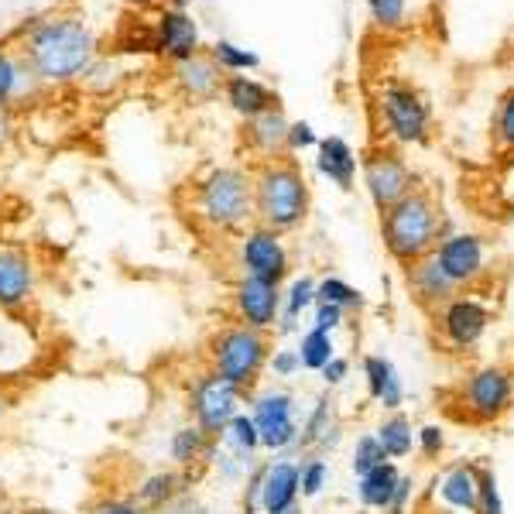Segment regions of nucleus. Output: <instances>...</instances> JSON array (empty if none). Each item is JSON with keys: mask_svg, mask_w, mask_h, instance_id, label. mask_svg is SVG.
<instances>
[{"mask_svg": "<svg viewBox=\"0 0 514 514\" xmlns=\"http://www.w3.org/2000/svg\"><path fill=\"white\" fill-rule=\"evenodd\" d=\"M21 59L35 72L38 83H72L96 59V38L79 18H48L28 31Z\"/></svg>", "mask_w": 514, "mask_h": 514, "instance_id": "nucleus-1", "label": "nucleus"}, {"mask_svg": "<svg viewBox=\"0 0 514 514\" xmlns=\"http://www.w3.org/2000/svg\"><path fill=\"white\" fill-rule=\"evenodd\" d=\"M192 216L206 230H237L254 216V179L240 168H213L192 186Z\"/></svg>", "mask_w": 514, "mask_h": 514, "instance_id": "nucleus-2", "label": "nucleus"}, {"mask_svg": "<svg viewBox=\"0 0 514 514\" xmlns=\"http://www.w3.org/2000/svg\"><path fill=\"white\" fill-rule=\"evenodd\" d=\"M309 210V189L302 172L292 162L271 158L254 175V216L268 230H292L305 220Z\"/></svg>", "mask_w": 514, "mask_h": 514, "instance_id": "nucleus-3", "label": "nucleus"}, {"mask_svg": "<svg viewBox=\"0 0 514 514\" xmlns=\"http://www.w3.org/2000/svg\"><path fill=\"white\" fill-rule=\"evenodd\" d=\"M381 227L388 251L398 261H419V257L432 251L439 237V213L425 192H408L405 199H398L395 206L384 210Z\"/></svg>", "mask_w": 514, "mask_h": 514, "instance_id": "nucleus-4", "label": "nucleus"}, {"mask_svg": "<svg viewBox=\"0 0 514 514\" xmlns=\"http://www.w3.org/2000/svg\"><path fill=\"white\" fill-rule=\"evenodd\" d=\"M264 360H268V340H264L261 329H251L244 323L223 329V333L213 340V350H210L213 374H220L223 381H230L234 388L254 384L264 367Z\"/></svg>", "mask_w": 514, "mask_h": 514, "instance_id": "nucleus-5", "label": "nucleus"}, {"mask_svg": "<svg viewBox=\"0 0 514 514\" xmlns=\"http://www.w3.org/2000/svg\"><path fill=\"white\" fill-rule=\"evenodd\" d=\"M240 405V388H234L230 381H223L220 374H203L192 388V415H196V425L206 432V436H223Z\"/></svg>", "mask_w": 514, "mask_h": 514, "instance_id": "nucleus-6", "label": "nucleus"}, {"mask_svg": "<svg viewBox=\"0 0 514 514\" xmlns=\"http://www.w3.org/2000/svg\"><path fill=\"white\" fill-rule=\"evenodd\" d=\"M364 179L381 213L412 192V175H408L405 162H401L395 151H371L364 158Z\"/></svg>", "mask_w": 514, "mask_h": 514, "instance_id": "nucleus-7", "label": "nucleus"}, {"mask_svg": "<svg viewBox=\"0 0 514 514\" xmlns=\"http://www.w3.org/2000/svg\"><path fill=\"white\" fill-rule=\"evenodd\" d=\"M240 264H244L247 278L275 281L278 285L288 271V254H285V247H281L275 230L257 227L240 240Z\"/></svg>", "mask_w": 514, "mask_h": 514, "instance_id": "nucleus-8", "label": "nucleus"}, {"mask_svg": "<svg viewBox=\"0 0 514 514\" xmlns=\"http://www.w3.org/2000/svg\"><path fill=\"white\" fill-rule=\"evenodd\" d=\"M381 110L384 124L395 134L398 141H422L425 127H429V110L419 100V93H412L408 86H388L381 93Z\"/></svg>", "mask_w": 514, "mask_h": 514, "instance_id": "nucleus-9", "label": "nucleus"}, {"mask_svg": "<svg viewBox=\"0 0 514 514\" xmlns=\"http://www.w3.org/2000/svg\"><path fill=\"white\" fill-rule=\"evenodd\" d=\"M254 425L257 439L268 449H285L295 443V419H292V398L281 395V391H268V395L257 398L254 408Z\"/></svg>", "mask_w": 514, "mask_h": 514, "instance_id": "nucleus-10", "label": "nucleus"}, {"mask_svg": "<svg viewBox=\"0 0 514 514\" xmlns=\"http://www.w3.org/2000/svg\"><path fill=\"white\" fill-rule=\"evenodd\" d=\"M35 295V264L21 247H0V309L18 312Z\"/></svg>", "mask_w": 514, "mask_h": 514, "instance_id": "nucleus-11", "label": "nucleus"}, {"mask_svg": "<svg viewBox=\"0 0 514 514\" xmlns=\"http://www.w3.org/2000/svg\"><path fill=\"white\" fill-rule=\"evenodd\" d=\"M234 302H237V312H240V323L251 326V329H268L271 323H275L278 316V285L275 281H261V278H247L237 285L234 292Z\"/></svg>", "mask_w": 514, "mask_h": 514, "instance_id": "nucleus-12", "label": "nucleus"}, {"mask_svg": "<svg viewBox=\"0 0 514 514\" xmlns=\"http://www.w3.org/2000/svg\"><path fill=\"white\" fill-rule=\"evenodd\" d=\"M155 48L162 55H168L172 62H182L189 55L199 52V28L192 21L189 11H179V7H165V14L158 18L155 28Z\"/></svg>", "mask_w": 514, "mask_h": 514, "instance_id": "nucleus-13", "label": "nucleus"}, {"mask_svg": "<svg viewBox=\"0 0 514 514\" xmlns=\"http://www.w3.org/2000/svg\"><path fill=\"white\" fill-rule=\"evenodd\" d=\"M254 494L261 501L264 514L288 511L295 504V494H299V467H292V463H271L254 480Z\"/></svg>", "mask_w": 514, "mask_h": 514, "instance_id": "nucleus-14", "label": "nucleus"}, {"mask_svg": "<svg viewBox=\"0 0 514 514\" xmlns=\"http://www.w3.org/2000/svg\"><path fill=\"white\" fill-rule=\"evenodd\" d=\"M175 83H179V90L192 96V100H210L223 86V69L216 66L210 52H196L189 55V59L175 62Z\"/></svg>", "mask_w": 514, "mask_h": 514, "instance_id": "nucleus-15", "label": "nucleus"}, {"mask_svg": "<svg viewBox=\"0 0 514 514\" xmlns=\"http://www.w3.org/2000/svg\"><path fill=\"white\" fill-rule=\"evenodd\" d=\"M223 93H227V103L237 110L240 117H257L264 114V110L278 107V96L268 90L264 83H257V79L244 76V72H237V76H227L223 79Z\"/></svg>", "mask_w": 514, "mask_h": 514, "instance_id": "nucleus-16", "label": "nucleus"}, {"mask_svg": "<svg viewBox=\"0 0 514 514\" xmlns=\"http://www.w3.org/2000/svg\"><path fill=\"white\" fill-rule=\"evenodd\" d=\"M467 398H470V408L480 415V419H494V415L501 412V408L508 405V398H511L508 374H504V371H484V374H477L470 381Z\"/></svg>", "mask_w": 514, "mask_h": 514, "instance_id": "nucleus-17", "label": "nucleus"}, {"mask_svg": "<svg viewBox=\"0 0 514 514\" xmlns=\"http://www.w3.org/2000/svg\"><path fill=\"white\" fill-rule=\"evenodd\" d=\"M439 264H443V271L453 281H467L480 271V264H484V247H480L477 237H453L446 240L443 247H439Z\"/></svg>", "mask_w": 514, "mask_h": 514, "instance_id": "nucleus-18", "label": "nucleus"}, {"mask_svg": "<svg viewBox=\"0 0 514 514\" xmlns=\"http://www.w3.org/2000/svg\"><path fill=\"white\" fill-rule=\"evenodd\" d=\"M247 138L261 155H275L281 144H288V120L281 114V107H271L247 120Z\"/></svg>", "mask_w": 514, "mask_h": 514, "instance_id": "nucleus-19", "label": "nucleus"}, {"mask_svg": "<svg viewBox=\"0 0 514 514\" xmlns=\"http://www.w3.org/2000/svg\"><path fill=\"white\" fill-rule=\"evenodd\" d=\"M487 326V312L484 305L477 302H453L446 312V333L453 343H460V347H467V343L477 340L480 333H484Z\"/></svg>", "mask_w": 514, "mask_h": 514, "instance_id": "nucleus-20", "label": "nucleus"}, {"mask_svg": "<svg viewBox=\"0 0 514 514\" xmlns=\"http://www.w3.org/2000/svg\"><path fill=\"white\" fill-rule=\"evenodd\" d=\"M319 172L329 175L333 182H340L343 189H350L353 172H357V158L353 148L343 138H326L319 141Z\"/></svg>", "mask_w": 514, "mask_h": 514, "instance_id": "nucleus-21", "label": "nucleus"}, {"mask_svg": "<svg viewBox=\"0 0 514 514\" xmlns=\"http://www.w3.org/2000/svg\"><path fill=\"white\" fill-rule=\"evenodd\" d=\"M395 491H398V473L391 463H381V467H374L371 473L360 477V501L371 504V508H388L395 501Z\"/></svg>", "mask_w": 514, "mask_h": 514, "instance_id": "nucleus-22", "label": "nucleus"}, {"mask_svg": "<svg viewBox=\"0 0 514 514\" xmlns=\"http://www.w3.org/2000/svg\"><path fill=\"white\" fill-rule=\"evenodd\" d=\"M412 281H415V288H419L422 299H443V295L453 292V285H456V281L443 271V264H439L436 254H432V257L425 254V257L415 261Z\"/></svg>", "mask_w": 514, "mask_h": 514, "instance_id": "nucleus-23", "label": "nucleus"}, {"mask_svg": "<svg viewBox=\"0 0 514 514\" xmlns=\"http://www.w3.org/2000/svg\"><path fill=\"white\" fill-rule=\"evenodd\" d=\"M24 79H35V72L28 69V62L21 59V52H7L0 48V110L7 103H14L24 90Z\"/></svg>", "mask_w": 514, "mask_h": 514, "instance_id": "nucleus-24", "label": "nucleus"}, {"mask_svg": "<svg viewBox=\"0 0 514 514\" xmlns=\"http://www.w3.org/2000/svg\"><path fill=\"white\" fill-rule=\"evenodd\" d=\"M213 449V436H206L199 425H186L172 436V460L179 467H189V463L203 460L206 453Z\"/></svg>", "mask_w": 514, "mask_h": 514, "instance_id": "nucleus-25", "label": "nucleus"}, {"mask_svg": "<svg viewBox=\"0 0 514 514\" xmlns=\"http://www.w3.org/2000/svg\"><path fill=\"white\" fill-rule=\"evenodd\" d=\"M364 371H367V381H371V395L381 398L388 408H395L398 401H401V384H398V377H395V371H391L388 360L367 357L364 360Z\"/></svg>", "mask_w": 514, "mask_h": 514, "instance_id": "nucleus-26", "label": "nucleus"}, {"mask_svg": "<svg viewBox=\"0 0 514 514\" xmlns=\"http://www.w3.org/2000/svg\"><path fill=\"white\" fill-rule=\"evenodd\" d=\"M179 491V477L175 473H155L138 487V508H162L165 501H172V494Z\"/></svg>", "mask_w": 514, "mask_h": 514, "instance_id": "nucleus-27", "label": "nucleus"}, {"mask_svg": "<svg viewBox=\"0 0 514 514\" xmlns=\"http://www.w3.org/2000/svg\"><path fill=\"white\" fill-rule=\"evenodd\" d=\"M299 360H302V367H309V371H323L329 360H333V340H329V333H323V329L305 333L302 347H299Z\"/></svg>", "mask_w": 514, "mask_h": 514, "instance_id": "nucleus-28", "label": "nucleus"}, {"mask_svg": "<svg viewBox=\"0 0 514 514\" xmlns=\"http://www.w3.org/2000/svg\"><path fill=\"white\" fill-rule=\"evenodd\" d=\"M443 497H446L449 504H456V508H477L480 487H477V477H473V470H456L453 477L446 480Z\"/></svg>", "mask_w": 514, "mask_h": 514, "instance_id": "nucleus-29", "label": "nucleus"}, {"mask_svg": "<svg viewBox=\"0 0 514 514\" xmlns=\"http://www.w3.org/2000/svg\"><path fill=\"white\" fill-rule=\"evenodd\" d=\"M210 55H213L216 66H220L223 72H230V76H237V72H247V69L257 66V55L247 52V48L234 45V42H216L210 48Z\"/></svg>", "mask_w": 514, "mask_h": 514, "instance_id": "nucleus-30", "label": "nucleus"}, {"mask_svg": "<svg viewBox=\"0 0 514 514\" xmlns=\"http://www.w3.org/2000/svg\"><path fill=\"white\" fill-rule=\"evenodd\" d=\"M377 443L388 456H405L408 449H412V429H408L405 419H391L381 425V432H377Z\"/></svg>", "mask_w": 514, "mask_h": 514, "instance_id": "nucleus-31", "label": "nucleus"}, {"mask_svg": "<svg viewBox=\"0 0 514 514\" xmlns=\"http://www.w3.org/2000/svg\"><path fill=\"white\" fill-rule=\"evenodd\" d=\"M223 436L230 439V446H234L240 456H251L254 449L261 446V439H257V425H254V419H247V415H234V422L223 429Z\"/></svg>", "mask_w": 514, "mask_h": 514, "instance_id": "nucleus-32", "label": "nucleus"}, {"mask_svg": "<svg viewBox=\"0 0 514 514\" xmlns=\"http://www.w3.org/2000/svg\"><path fill=\"white\" fill-rule=\"evenodd\" d=\"M388 460V453L381 449V443H377V436H364L357 443V449H353V470L364 477V473H371L374 467H381V463Z\"/></svg>", "mask_w": 514, "mask_h": 514, "instance_id": "nucleus-33", "label": "nucleus"}, {"mask_svg": "<svg viewBox=\"0 0 514 514\" xmlns=\"http://www.w3.org/2000/svg\"><path fill=\"white\" fill-rule=\"evenodd\" d=\"M316 299L329 302V305H340V309H343V305H357L360 292H353L347 281H340V278H326L323 285L316 288Z\"/></svg>", "mask_w": 514, "mask_h": 514, "instance_id": "nucleus-34", "label": "nucleus"}, {"mask_svg": "<svg viewBox=\"0 0 514 514\" xmlns=\"http://www.w3.org/2000/svg\"><path fill=\"white\" fill-rule=\"evenodd\" d=\"M371 14L381 28H398L405 21V0H371Z\"/></svg>", "mask_w": 514, "mask_h": 514, "instance_id": "nucleus-35", "label": "nucleus"}, {"mask_svg": "<svg viewBox=\"0 0 514 514\" xmlns=\"http://www.w3.org/2000/svg\"><path fill=\"white\" fill-rule=\"evenodd\" d=\"M312 302H316V285H312L309 278L295 281V285H292V295H288V323H285V326H292V319L299 316L305 305H312Z\"/></svg>", "mask_w": 514, "mask_h": 514, "instance_id": "nucleus-36", "label": "nucleus"}, {"mask_svg": "<svg viewBox=\"0 0 514 514\" xmlns=\"http://www.w3.org/2000/svg\"><path fill=\"white\" fill-rule=\"evenodd\" d=\"M323 484H326V463L312 460L309 467L299 470V491L305 497H316L319 491H323Z\"/></svg>", "mask_w": 514, "mask_h": 514, "instance_id": "nucleus-37", "label": "nucleus"}, {"mask_svg": "<svg viewBox=\"0 0 514 514\" xmlns=\"http://www.w3.org/2000/svg\"><path fill=\"white\" fill-rule=\"evenodd\" d=\"M497 138L504 148H514V93L504 96L501 114H497Z\"/></svg>", "mask_w": 514, "mask_h": 514, "instance_id": "nucleus-38", "label": "nucleus"}, {"mask_svg": "<svg viewBox=\"0 0 514 514\" xmlns=\"http://www.w3.org/2000/svg\"><path fill=\"white\" fill-rule=\"evenodd\" d=\"M271 367H275V374H278V377H292V374L302 367V360H299V353L281 350V353H275V360H271Z\"/></svg>", "mask_w": 514, "mask_h": 514, "instance_id": "nucleus-39", "label": "nucleus"}, {"mask_svg": "<svg viewBox=\"0 0 514 514\" xmlns=\"http://www.w3.org/2000/svg\"><path fill=\"white\" fill-rule=\"evenodd\" d=\"M343 319V309L340 305H329V302H319V316H316V329H323V333H329L333 326H340Z\"/></svg>", "mask_w": 514, "mask_h": 514, "instance_id": "nucleus-40", "label": "nucleus"}, {"mask_svg": "<svg viewBox=\"0 0 514 514\" xmlns=\"http://www.w3.org/2000/svg\"><path fill=\"white\" fill-rule=\"evenodd\" d=\"M480 501H484V514H501V501H497V487L491 473H487L484 484H480Z\"/></svg>", "mask_w": 514, "mask_h": 514, "instance_id": "nucleus-41", "label": "nucleus"}, {"mask_svg": "<svg viewBox=\"0 0 514 514\" xmlns=\"http://www.w3.org/2000/svg\"><path fill=\"white\" fill-rule=\"evenodd\" d=\"M288 144L292 148H309V144H316V134H312L309 124H288Z\"/></svg>", "mask_w": 514, "mask_h": 514, "instance_id": "nucleus-42", "label": "nucleus"}, {"mask_svg": "<svg viewBox=\"0 0 514 514\" xmlns=\"http://www.w3.org/2000/svg\"><path fill=\"white\" fill-rule=\"evenodd\" d=\"M93 514H141V508L134 501H103L96 504Z\"/></svg>", "mask_w": 514, "mask_h": 514, "instance_id": "nucleus-43", "label": "nucleus"}, {"mask_svg": "<svg viewBox=\"0 0 514 514\" xmlns=\"http://www.w3.org/2000/svg\"><path fill=\"white\" fill-rule=\"evenodd\" d=\"M323 374H326V381L329 384H340L343 381V377H347V360H329V364L323 367Z\"/></svg>", "mask_w": 514, "mask_h": 514, "instance_id": "nucleus-44", "label": "nucleus"}, {"mask_svg": "<svg viewBox=\"0 0 514 514\" xmlns=\"http://www.w3.org/2000/svg\"><path fill=\"white\" fill-rule=\"evenodd\" d=\"M439 446H443V436H439V429H422V449H425V453H436Z\"/></svg>", "mask_w": 514, "mask_h": 514, "instance_id": "nucleus-45", "label": "nucleus"}, {"mask_svg": "<svg viewBox=\"0 0 514 514\" xmlns=\"http://www.w3.org/2000/svg\"><path fill=\"white\" fill-rule=\"evenodd\" d=\"M7 138V117H4V110H0V141Z\"/></svg>", "mask_w": 514, "mask_h": 514, "instance_id": "nucleus-46", "label": "nucleus"}, {"mask_svg": "<svg viewBox=\"0 0 514 514\" xmlns=\"http://www.w3.org/2000/svg\"><path fill=\"white\" fill-rule=\"evenodd\" d=\"M186 4L189 0H172V7H179V11H186Z\"/></svg>", "mask_w": 514, "mask_h": 514, "instance_id": "nucleus-47", "label": "nucleus"}, {"mask_svg": "<svg viewBox=\"0 0 514 514\" xmlns=\"http://www.w3.org/2000/svg\"><path fill=\"white\" fill-rule=\"evenodd\" d=\"M281 514H299V511H295V508H288V511H281Z\"/></svg>", "mask_w": 514, "mask_h": 514, "instance_id": "nucleus-48", "label": "nucleus"}]
</instances>
